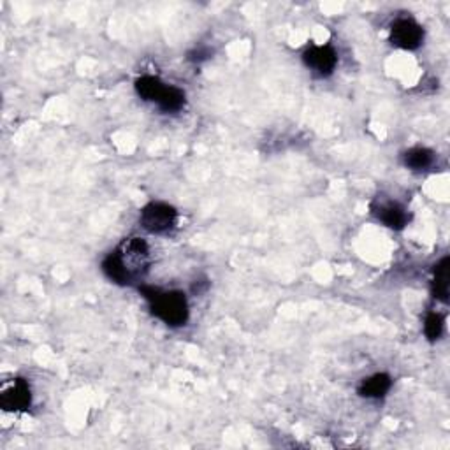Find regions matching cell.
Returning a JSON list of instances; mask_svg holds the SVG:
<instances>
[{
    "instance_id": "6",
    "label": "cell",
    "mask_w": 450,
    "mask_h": 450,
    "mask_svg": "<svg viewBox=\"0 0 450 450\" xmlns=\"http://www.w3.org/2000/svg\"><path fill=\"white\" fill-rule=\"evenodd\" d=\"M303 62L318 76H329L338 64V55L331 46H310L303 53Z\"/></svg>"
},
{
    "instance_id": "9",
    "label": "cell",
    "mask_w": 450,
    "mask_h": 450,
    "mask_svg": "<svg viewBox=\"0 0 450 450\" xmlns=\"http://www.w3.org/2000/svg\"><path fill=\"white\" fill-rule=\"evenodd\" d=\"M449 257H444L434 266L433 276V296L441 303L449 301Z\"/></svg>"
},
{
    "instance_id": "5",
    "label": "cell",
    "mask_w": 450,
    "mask_h": 450,
    "mask_svg": "<svg viewBox=\"0 0 450 450\" xmlns=\"http://www.w3.org/2000/svg\"><path fill=\"white\" fill-rule=\"evenodd\" d=\"M424 41V28L412 18H400L390 28V43L401 50H417Z\"/></svg>"
},
{
    "instance_id": "2",
    "label": "cell",
    "mask_w": 450,
    "mask_h": 450,
    "mask_svg": "<svg viewBox=\"0 0 450 450\" xmlns=\"http://www.w3.org/2000/svg\"><path fill=\"white\" fill-rule=\"evenodd\" d=\"M115 252L118 254L120 261H122V266L125 269L127 276H129V281L141 276L142 271L148 268L150 250L146 241L141 240V237H130V240L123 241L118 250Z\"/></svg>"
},
{
    "instance_id": "7",
    "label": "cell",
    "mask_w": 450,
    "mask_h": 450,
    "mask_svg": "<svg viewBox=\"0 0 450 450\" xmlns=\"http://www.w3.org/2000/svg\"><path fill=\"white\" fill-rule=\"evenodd\" d=\"M375 213L376 217H378V220L386 227H389V229L401 230L408 224V213H406L405 208L400 206L398 203L380 204L375 210Z\"/></svg>"
},
{
    "instance_id": "10",
    "label": "cell",
    "mask_w": 450,
    "mask_h": 450,
    "mask_svg": "<svg viewBox=\"0 0 450 450\" xmlns=\"http://www.w3.org/2000/svg\"><path fill=\"white\" fill-rule=\"evenodd\" d=\"M166 90V85L160 81L155 76H141V78L135 81V91L141 99L150 102H157L160 99V95Z\"/></svg>"
},
{
    "instance_id": "12",
    "label": "cell",
    "mask_w": 450,
    "mask_h": 450,
    "mask_svg": "<svg viewBox=\"0 0 450 450\" xmlns=\"http://www.w3.org/2000/svg\"><path fill=\"white\" fill-rule=\"evenodd\" d=\"M102 271H104L106 276H108L111 281H115V283H120V285L130 283L129 276H127L125 269H123L122 266V261H120L116 252H111V254L104 259V262H102Z\"/></svg>"
},
{
    "instance_id": "15",
    "label": "cell",
    "mask_w": 450,
    "mask_h": 450,
    "mask_svg": "<svg viewBox=\"0 0 450 450\" xmlns=\"http://www.w3.org/2000/svg\"><path fill=\"white\" fill-rule=\"evenodd\" d=\"M210 57H211V51L208 50V47H197V50H193L192 53H189V60L192 62H203V60H208Z\"/></svg>"
},
{
    "instance_id": "11",
    "label": "cell",
    "mask_w": 450,
    "mask_h": 450,
    "mask_svg": "<svg viewBox=\"0 0 450 450\" xmlns=\"http://www.w3.org/2000/svg\"><path fill=\"white\" fill-rule=\"evenodd\" d=\"M434 155L431 150L422 148V146H417V148L408 150L403 155V162L408 169L412 171H424L433 164Z\"/></svg>"
},
{
    "instance_id": "8",
    "label": "cell",
    "mask_w": 450,
    "mask_h": 450,
    "mask_svg": "<svg viewBox=\"0 0 450 450\" xmlns=\"http://www.w3.org/2000/svg\"><path fill=\"white\" fill-rule=\"evenodd\" d=\"M393 387V380L386 373H376L361 383L359 394L362 398H383Z\"/></svg>"
},
{
    "instance_id": "1",
    "label": "cell",
    "mask_w": 450,
    "mask_h": 450,
    "mask_svg": "<svg viewBox=\"0 0 450 450\" xmlns=\"http://www.w3.org/2000/svg\"><path fill=\"white\" fill-rule=\"evenodd\" d=\"M139 292L150 303L153 315L159 317L167 325L178 327L189 320V305L181 292L160 291L155 287H141Z\"/></svg>"
},
{
    "instance_id": "4",
    "label": "cell",
    "mask_w": 450,
    "mask_h": 450,
    "mask_svg": "<svg viewBox=\"0 0 450 450\" xmlns=\"http://www.w3.org/2000/svg\"><path fill=\"white\" fill-rule=\"evenodd\" d=\"M32 405V390L27 380L14 378L0 389V406L6 412H21Z\"/></svg>"
},
{
    "instance_id": "14",
    "label": "cell",
    "mask_w": 450,
    "mask_h": 450,
    "mask_svg": "<svg viewBox=\"0 0 450 450\" xmlns=\"http://www.w3.org/2000/svg\"><path fill=\"white\" fill-rule=\"evenodd\" d=\"M424 332H426L429 342H437V339H440L441 332H444V317L437 312L427 313L426 322H424Z\"/></svg>"
},
{
    "instance_id": "13",
    "label": "cell",
    "mask_w": 450,
    "mask_h": 450,
    "mask_svg": "<svg viewBox=\"0 0 450 450\" xmlns=\"http://www.w3.org/2000/svg\"><path fill=\"white\" fill-rule=\"evenodd\" d=\"M185 104V94L176 86H166L164 94L157 101V106L162 109L164 113H176L180 111Z\"/></svg>"
},
{
    "instance_id": "3",
    "label": "cell",
    "mask_w": 450,
    "mask_h": 450,
    "mask_svg": "<svg viewBox=\"0 0 450 450\" xmlns=\"http://www.w3.org/2000/svg\"><path fill=\"white\" fill-rule=\"evenodd\" d=\"M178 213L173 206L166 203H150L146 204L139 215L142 229L152 234L169 232L176 225Z\"/></svg>"
}]
</instances>
